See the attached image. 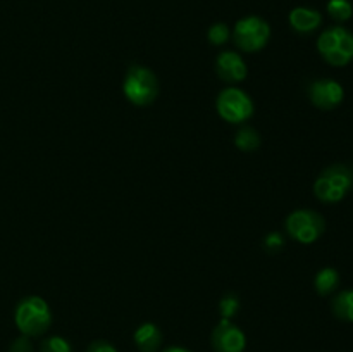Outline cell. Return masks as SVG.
<instances>
[{"instance_id": "9", "label": "cell", "mask_w": 353, "mask_h": 352, "mask_svg": "<svg viewBox=\"0 0 353 352\" xmlns=\"http://www.w3.org/2000/svg\"><path fill=\"white\" fill-rule=\"evenodd\" d=\"M345 90L334 79H317L310 85L309 99L316 107L323 110H331L343 102Z\"/></svg>"}, {"instance_id": "22", "label": "cell", "mask_w": 353, "mask_h": 352, "mask_svg": "<svg viewBox=\"0 0 353 352\" xmlns=\"http://www.w3.org/2000/svg\"><path fill=\"white\" fill-rule=\"evenodd\" d=\"M86 352H117V349L114 347L112 344H109V342L97 340V342H93V344L88 345Z\"/></svg>"}, {"instance_id": "12", "label": "cell", "mask_w": 353, "mask_h": 352, "mask_svg": "<svg viewBox=\"0 0 353 352\" xmlns=\"http://www.w3.org/2000/svg\"><path fill=\"white\" fill-rule=\"evenodd\" d=\"M133 340L140 352H157L162 345V331L157 324L143 323L137 328Z\"/></svg>"}, {"instance_id": "2", "label": "cell", "mask_w": 353, "mask_h": 352, "mask_svg": "<svg viewBox=\"0 0 353 352\" xmlns=\"http://www.w3.org/2000/svg\"><path fill=\"white\" fill-rule=\"evenodd\" d=\"M317 50L327 64L343 68L353 61V33L343 26L327 28L317 40Z\"/></svg>"}, {"instance_id": "14", "label": "cell", "mask_w": 353, "mask_h": 352, "mask_svg": "<svg viewBox=\"0 0 353 352\" xmlns=\"http://www.w3.org/2000/svg\"><path fill=\"white\" fill-rule=\"evenodd\" d=\"M338 283H340V275L334 268H324L321 269L314 280V286H316L319 295H330L336 290Z\"/></svg>"}, {"instance_id": "19", "label": "cell", "mask_w": 353, "mask_h": 352, "mask_svg": "<svg viewBox=\"0 0 353 352\" xmlns=\"http://www.w3.org/2000/svg\"><path fill=\"white\" fill-rule=\"evenodd\" d=\"M238 309H240V302H238V299L234 295L224 297V299L219 302V311L221 314H223V320H230V317H233Z\"/></svg>"}, {"instance_id": "3", "label": "cell", "mask_w": 353, "mask_h": 352, "mask_svg": "<svg viewBox=\"0 0 353 352\" xmlns=\"http://www.w3.org/2000/svg\"><path fill=\"white\" fill-rule=\"evenodd\" d=\"M16 324L26 337H38L48 330L52 313L48 304L41 297H26L16 309Z\"/></svg>"}, {"instance_id": "21", "label": "cell", "mask_w": 353, "mask_h": 352, "mask_svg": "<svg viewBox=\"0 0 353 352\" xmlns=\"http://www.w3.org/2000/svg\"><path fill=\"white\" fill-rule=\"evenodd\" d=\"M265 248L271 252H276L279 251V248H283V237L279 233H271L265 237V242H264Z\"/></svg>"}, {"instance_id": "10", "label": "cell", "mask_w": 353, "mask_h": 352, "mask_svg": "<svg viewBox=\"0 0 353 352\" xmlns=\"http://www.w3.org/2000/svg\"><path fill=\"white\" fill-rule=\"evenodd\" d=\"M216 71L219 78L226 83H238L245 79L248 69L238 52H221L216 61Z\"/></svg>"}, {"instance_id": "17", "label": "cell", "mask_w": 353, "mask_h": 352, "mask_svg": "<svg viewBox=\"0 0 353 352\" xmlns=\"http://www.w3.org/2000/svg\"><path fill=\"white\" fill-rule=\"evenodd\" d=\"M40 352H72V347L65 338L54 335V337H48L41 342Z\"/></svg>"}, {"instance_id": "23", "label": "cell", "mask_w": 353, "mask_h": 352, "mask_svg": "<svg viewBox=\"0 0 353 352\" xmlns=\"http://www.w3.org/2000/svg\"><path fill=\"white\" fill-rule=\"evenodd\" d=\"M162 352H192V351H188V349H185V347H168V349H164Z\"/></svg>"}, {"instance_id": "1", "label": "cell", "mask_w": 353, "mask_h": 352, "mask_svg": "<svg viewBox=\"0 0 353 352\" xmlns=\"http://www.w3.org/2000/svg\"><path fill=\"white\" fill-rule=\"evenodd\" d=\"M353 186V169L347 164H333L324 169L314 183V193L326 204H336Z\"/></svg>"}, {"instance_id": "20", "label": "cell", "mask_w": 353, "mask_h": 352, "mask_svg": "<svg viewBox=\"0 0 353 352\" xmlns=\"http://www.w3.org/2000/svg\"><path fill=\"white\" fill-rule=\"evenodd\" d=\"M33 351V345H31L30 338L26 335H23L21 338L12 342V345L9 347V352H31Z\"/></svg>"}, {"instance_id": "6", "label": "cell", "mask_w": 353, "mask_h": 352, "mask_svg": "<svg viewBox=\"0 0 353 352\" xmlns=\"http://www.w3.org/2000/svg\"><path fill=\"white\" fill-rule=\"evenodd\" d=\"M271 37V28L262 17L247 16L234 26L233 40L243 52H259L268 45Z\"/></svg>"}, {"instance_id": "4", "label": "cell", "mask_w": 353, "mask_h": 352, "mask_svg": "<svg viewBox=\"0 0 353 352\" xmlns=\"http://www.w3.org/2000/svg\"><path fill=\"white\" fill-rule=\"evenodd\" d=\"M123 92L131 104L138 107L150 106L159 93V83L154 72L141 66H133L124 79Z\"/></svg>"}, {"instance_id": "15", "label": "cell", "mask_w": 353, "mask_h": 352, "mask_svg": "<svg viewBox=\"0 0 353 352\" xmlns=\"http://www.w3.org/2000/svg\"><path fill=\"white\" fill-rule=\"evenodd\" d=\"M234 144H236V147L240 148V150L252 152L255 150V148H259V145H261V137H259V133L254 128H241V130L238 131L236 138H234Z\"/></svg>"}, {"instance_id": "18", "label": "cell", "mask_w": 353, "mask_h": 352, "mask_svg": "<svg viewBox=\"0 0 353 352\" xmlns=\"http://www.w3.org/2000/svg\"><path fill=\"white\" fill-rule=\"evenodd\" d=\"M230 35L231 31L230 28H228V24L216 23L210 26L209 35H207V37H209V41L212 45H224L228 40H230Z\"/></svg>"}, {"instance_id": "7", "label": "cell", "mask_w": 353, "mask_h": 352, "mask_svg": "<svg viewBox=\"0 0 353 352\" xmlns=\"http://www.w3.org/2000/svg\"><path fill=\"white\" fill-rule=\"evenodd\" d=\"M217 113L228 123H243L254 114L250 97L240 88H226L217 97Z\"/></svg>"}, {"instance_id": "16", "label": "cell", "mask_w": 353, "mask_h": 352, "mask_svg": "<svg viewBox=\"0 0 353 352\" xmlns=\"http://www.w3.org/2000/svg\"><path fill=\"white\" fill-rule=\"evenodd\" d=\"M327 14L338 23H345L352 17L353 7L348 0H330L327 2Z\"/></svg>"}, {"instance_id": "5", "label": "cell", "mask_w": 353, "mask_h": 352, "mask_svg": "<svg viewBox=\"0 0 353 352\" xmlns=\"http://www.w3.org/2000/svg\"><path fill=\"white\" fill-rule=\"evenodd\" d=\"M326 230L324 217L310 209H299L286 217V231L300 244H314Z\"/></svg>"}, {"instance_id": "8", "label": "cell", "mask_w": 353, "mask_h": 352, "mask_svg": "<svg viewBox=\"0 0 353 352\" xmlns=\"http://www.w3.org/2000/svg\"><path fill=\"white\" fill-rule=\"evenodd\" d=\"M210 340L214 352H243L247 347L245 333L230 320H221V323L214 328Z\"/></svg>"}, {"instance_id": "11", "label": "cell", "mask_w": 353, "mask_h": 352, "mask_svg": "<svg viewBox=\"0 0 353 352\" xmlns=\"http://www.w3.org/2000/svg\"><path fill=\"white\" fill-rule=\"evenodd\" d=\"M323 23V16L309 7H295L290 12V24L299 33H312Z\"/></svg>"}, {"instance_id": "13", "label": "cell", "mask_w": 353, "mask_h": 352, "mask_svg": "<svg viewBox=\"0 0 353 352\" xmlns=\"http://www.w3.org/2000/svg\"><path fill=\"white\" fill-rule=\"evenodd\" d=\"M331 307H333V314L338 320L353 323V289L338 293Z\"/></svg>"}]
</instances>
